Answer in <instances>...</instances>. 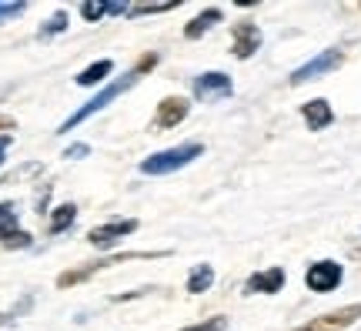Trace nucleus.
<instances>
[{"label": "nucleus", "instance_id": "10", "mask_svg": "<svg viewBox=\"0 0 361 331\" xmlns=\"http://www.w3.org/2000/svg\"><path fill=\"white\" fill-rule=\"evenodd\" d=\"M188 114H191V101L188 97H164L154 111V128H161V131L178 128Z\"/></svg>", "mask_w": 361, "mask_h": 331}, {"label": "nucleus", "instance_id": "24", "mask_svg": "<svg viewBox=\"0 0 361 331\" xmlns=\"http://www.w3.org/2000/svg\"><path fill=\"white\" fill-rule=\"evenodd\" d=\"M7 144H11V134H4V138H0V164H4V151H7Z\"/></svg>", "mask_w": 361, "mask_h": 331}, {"label": "nucleus", "instance_id": "23", "mask_svg": "<svg viewBox=\"0 0 361 331\" xmlns=\"http://www.w3.org/2000/svg\"><path fill=\"white\" fill-rule=\"evenodd\" d=\"M87 151H90L87 144H74V148H67V151H64V157H84Z\"/></svg>", "mask_w": 361, "mask_h": 331}, {"label": "nucleus", "instance_id": "16", "mask_svg": "<svg viewBox=\"0 0 361 331\" xmlns=\"http://www.w3.org/2000/svg\"><path fill=\"white\" fill-rule=\"evenodd\" d=\"M211 284H214V267H211V265H194L191 275H188V291H191V294H204Z\"/></svg>", "mask_w": 361, "mask_h": 331}, {"label": "nucleus", "instance_id": "22", "mask_svg": "<svg viewBox=\"0 0 361 331\" xmlns=\"http://www.w3.org/2000/svg\"><path fill=\"white\" fill-rule=\"evenodd\" d=\"M174 4H141V7H130V13H164L171 11Z\"/></svg>", "mask_w": 361, "mask_h": 331}, {"label": "nucleus", "instance_id": "12", "mask_svg": "<svg viewBox=\"0 0 361 331\" xmlns=\"http://www.w3.org/2000/svg\"><path fill=\"white\" fill-rule=\"evenodd\" d=\"M284 288V271L281 267H268V271H258L251 275L245 284L247 294H278Z\"/></svg>", "mask_w": 361, "mask_h": 331}, {"label": "nucleus", "instance_id": "19", "mask_svg": "<svg viewBox=\"0 0 361 331\" xmlns=\"http://www.w3.org/2000/svg\"><path fill=\"white\" fill-rule=\"evenodd\" d=\"M24 11H27V4H20V0H17V4H4V0H0V24H7V20H13V17H20Z\"/></svg>", "mask_w": 361, "mask_h": 331}, {"label": "nucleus", "instance_id": "6", "mask_svg": "<svg viewBox=\"0 0 361 331\" xmlns=\"http://www.w3.org/2000/svg\"><path fill=\"white\" fill-rule=\"evenodd\" d=\"M234 94V84L231 77L224 74V71H207V74L194 77V97L197 101H224V97H231Z\"/></svg>", "mask_w": 361, "mask_h": 331}, {"label": "nucleus", "instance_id": "11", "mask_svg": "<svg viewBox=\"0 0 361 331\" xmlns=\"http://www.w3.org/2000/svg\"><path fill=\"white\" fill-rule=\"evenodd\" d=\"M0 244H7V248H27L30 244V234L17 228V211H13L11 201L0 204Z\"/></svg>", "mask_w": 361, "mask_h": 331}, {"label": "nucleus", "instance_id": "15", "mask_svg": "<svg viewBox=\"0 0 361 331\" xmlns=\"http://www.w3.org/2000/svg\"><path fill=\"white\" fill-rule=\"evenodd\" d=\"M111 71H114V61H107V57H104V61H94V64L84 67V71L78 74V84L80 88H94V84H101Z\"/></svg>", "mask_w": 361, "mask_h": 331}, {"label": "nucleus", "instance_id": "20", "mask_svg": "<svg viewBox=\"0 0 361 331\" xmlns=\"http://www.w3.org/2000/svg\"><path fill=\"white\" fill-rule=\"evenodd\" d=\"M107 13V4H80V17L84 20H101Z\"/></svg>", "mask_w": 361, "mask_h": 331}, {"label": "nucleus", "instance_id": "18", "mask_svg": "<svg viewBox=\"0 0 361 331\" xmlns=\"http://www.w3.org/2000/svg\"><path fill=\"white\" fill-rule=\"evenodd\" d=\"M61 30H67V11H57L51 20H47V24L40 27V40H44V37H54V34H61Z\"/></svg>", "mask_w": 361, "mask_h": 331}, {"label": "nucleus", "instance_id": "2", "mask_svg": "<svg viewBox=\"0 0 361 331\" xmlns=\"http://www.w3.org/2000/svg\"><path fill=\"white\" fill-rule=\"evenodd\" d=\"M201 154H204V148H201L197 140H191V144H178V148H168V151H157V154H151V157H144L141 174H154V178H161V174H174V171L191 164L194 157H201Z\"/></svg>", "mask_w": 361, "mask_h": 331}, {"label": "nucleus", "instance_id": "25", "mask_svg": "<svg viewBox=\"0 0 361 331\" xmlns=\"http://www.w3.org/2000/svg\"><path fill=\"white\" fill-rule=\"evenodd\" d=\"M0 128H11V121H7V117H0Z\"/></svg>", "mask_w": 361, "mask_h": 331}, {"label": "nucleus", "instance_id": "7", "mask_svg": "<svg viewBox=\"0 0 361 331\" xmlns=\"http://www.w3.org/2000/svg\"><path fill=\"white\" fill-rule=\"evenodd\" d=\"M358 318H361V305H345L338 311L322 315V318H311L308 325H301L298 331H348Z\"/></svg>", "mask_w": 361, "mask_h": 331}, {"label": "nucleus", "instance_id": "17", "mask_svg": "<svg viewBox=\"0 0 361 331\" xmlns=\"http://www.w3.org/2000/svg\"><path fill=\"white\" fill-rule=\"evenodd\" d=\"M74 221H78V207H74V204H61V207H57V211L51 215V224H47V231H51V234H64V231L71 228Z\"/></svg>", "mask_w": 361, "mask_h": 331}, {"label": "nucleus", "instance_id": "13", "mask_svg": "<svg viewBox=\"0 0 361 331\" xmlns=\"http://www.w3.org/2000/svg\"><path fill=\"white\" fill-rule=\"evenodd\" d=\"M301 117H305L308 131H324L331 121H335V111H331V104H328V101L314 97V101L301 104Z\"/></svg>", "mask_w": 361, "mask_h": 331}, {"label": "nucleus", "instance_id": "21", "mask_svg": "<svg viewBox=\"0 0 361 331\" xmlns=\"http://www.w3.org/2000/svg\"><path fill=\"white\" fill-rule=\"evenodd\" d=\"M228 328V318H207L201 325H191V328H180V331H224Z\"/></svg>", "mask_w": 361, "mask_h": 331}, {"label": "nucleus", "instance_id": "4", "mask_svg": "<svg viewBox=\"0 0 361 331\" xmlns=\"http://www.w3.org/2000/svg\"><path fill=\"white\" fill-rule=\"evenodd\" d=\"M341 281H345V267L338 265V261H314V265L305 271V284H308L314 294L335 291Z\"/></svg>", "mask_w": 361, "mask_h": 331}, {"label": "nucleus", "instance_id": "5", "mask_svg": "<svg viewBox=\"0 0 361 331\" xmlns=\"http://www.w3.org/2000/svg\"><path fill=\"white\" fill-rule=\"evenodd\" d=\"M345 64V54L338 51V47H331V51H322L318 57H311L308 64H301L291 74V84H308V80H314V77H324V74H331L335 67H341Z\"/></svg>", "mask_w": 361, "mask_h": 331}, {"label": "nucleus", "instance_id": "8", "mask_svg": "<svg viewBox=\"0 0 361 331\" xmlns=\"http://www.w3.org/2000/svg\"><path fill=\"white\" fill-rule=\"evenodd\" d=\"M134 231H137V221H134V217H117V221H111V224L90 228L87 241L94 244V248H111L117 238H128V234H134Z\"/></svg>", "mask_w": 361, "mask_h": 331}, {"label": "nucleus", "instance_id": "3", "mask_svg": "<svg viewBox=\"0 0 361 331\" xmlns=\"http://www.w3.org/2000/svg\"><path fill=\"white\" fill-rule=\"evenodd\" d=\"M168 251H128V255H111V258H101V261H87L84 267H71L64 271L61 278H57V288H71V284H80V281H87L90 275H97L104 267L111 265H124V261H137V258H164Z\"/></svg>", "mask_w": 361, "mask_h": 331}, {"label": "nucleus", "instance_id": "14", "mask_svg": "<svg viewBox=\"0 0 361 331\" xmlns=\"http://www.w3.org/2000/svg\"><path fill=\"white\" fill-rule=\"evenodd\" d=\"M221 17H224V11H221V7H207V11H201L191 20V24L184 27V37H188V40H197L201 34H207V30H211L214 24H221Z\"/></svg>", "mask_w": 361, "mask_h": 331}, {"label": "nucleus", "instance_id": "1", "mask_svg": "<svg viewBox=\"0 0 361 331\" xmlns=\"http://www.w3.org/2000/svg\"><path fill=\"white\" fill-rule=\"evenodd\" d=\"M154 64H157V54H144L141 61H137V64L130 67V71H128L124 77H121V80H114V84H107L104 90H97V94H94V97H90V101L84 104V107H80V111H74V114L67 117L64 124L57 128V134H71V131L78 128V124H84L87 117H94L97 111H104V107H107L111 101H117V97H121L124 90L134 88V84H137V80H141V77L147 74V71H151Z\"/></svg>", "mask_w": 361, "mask_h": 331}, {"label": "nucleus", "instance_id": "9", "mask_svg": "<svg viewBox=\"0 0 361 331\" xmlns=\"http://www.w3.org/2000/svg\"><path fill=\"white\" fill-rule=\"evenodd\" d=\"M231 47H234V57L238 61H247V57H255V51L261 47V27L251 24V20H241V24H234L231 30Z\"/></svg>", "mask_w": 361, "mask_h": 331}]
</instances>
